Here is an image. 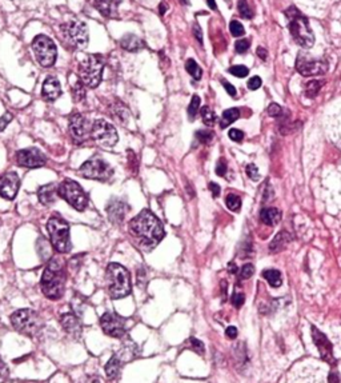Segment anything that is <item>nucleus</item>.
<instances>
[{
    "instance_id": "c03bdc74",
    "label": "nucleus",
    "mask_w": 341,
    "mask_h": 383,
    "mask_svg": "<svg viewBox=\"0 0 341 383\" xmlns=\"http://www.w3.org/2000/svg\"><path fill=\"white\" fill-rule=\"evenodd\" d=\"M191 346H192V348L196 351L198 354H200V355H203L204 354V344L203 342H200L199 339H195L192 338L191 339Z\"/></svg>"
},
{
    "instance_id": "39448f33",
    "label": "nucleus",
    "mask_w": 341,
    "mask_h": 383,
    "mask_svg": "<svg viewBox=\"0 0 341 383\" xmlns=\"http://www.w3.org/2000/svg\"><path fill=\"white\" fill-rule=\"evenodd\" d=\"M11 323L16 331L28 337H35L43 328V319L38 313L31 309L18 310L11 315Z\"/></svg>"
},
{
    "instance_id": "58836bf2",
    "label": "nucleus",
    "mask_w": 341,
    "mask_h": 383,
    "mask_svg": "<svg viewBox=\"0 0 341 383\" xmlns=\"http://www.w3.org/2000/svg\"><path fill=\"white\" fill-rule=\"evenodd\" d=\"M245 171H247V175L251 178L252 180H259L260 179V174H259V170H257V167L255 166V164H248L247 169H245Z\"/></svg>"
},
{
    "instance_id": "49530a36",
    "label": "nucleus",
    "mask_w": 341,
    "mask_h": 383,
    "mask_svg": "<svg viewBox=\"0 0 341 383\" xmlns=\"http://www.w3.org/2000/svg\"><path fill=\"white\" fill-rule=\"evenodd\" d=\"M282 112V109L280 106L277 105V103H272V105L268 107V114L271 115V116H275V118H277V116H280Z\"/></svg>"
},
{
    "instance_id": "13d9d810",
    "label": "nucleus",
    "mask_w": 341,
    "mask_h": 383,
    "mask_svg": "<svg viewBox=\"0 0 341 383\" xmlns=\"http://www.w3.org/2000/svg\"><path fill=\"white\" fill-rule=\"evenodd\" d=\"M207 3L212 10H216V3H215V0H207Z\"/></svg>"
},
{
    "instance_id": "6e6552de",
    "label": "nucleus",
    "mask_w": 341,
    "mask_h": 383,
    "mask_svg": "<svg viewBox=\"0 0 341 383\" xmlns=\"http://www.w3.org/2000/svg\"><path fill=\"white\" fill-rule=\"evenodd\" d=\"M58 194H59L60 198H63L67 203L71 204L78 211H84L87 204H88V199H87L84 190L81 189L80 184L76 183L75 180H63L58 186Z\"/></svg>"
},
{
    "instance_id": "f8f14e48",
    "label": "nucleus",
    "mask_w": 341,
    "mask_h": 383,
    "mask_svg": "<svg viewBox=\"0 0 341 383\" xmlns=\"http://www.w3.org/2000/svg\"><path fill=\"white\" fill-rule=\"evenodd\" d=\"M91 138L101 147H114L118 143L116 128L104 119H98L92 123Z\"/></svg>"
},
{
    "instance_id": "4468645a",
    "label": "nucleus",
    "mask_w": 341,
    "mask_h": 383,
    "mask_svg": "<svg viewBox=\"0 0 341 383\" xmlns=\"http://www.w3.org/2000/svg\"><path fill=\"white\" fill-rule=\"evenodd\" d=\"M92 123L85 116L80 114H75L69 119V132L76 142H84L91 138Z\"/></svg>"
},
{
    "instance_id": "ea45409f",
    "label": "nucleus",
    "mask_w": 341,
    "mask_h": 383,
    "mask_svg": "<svg viewBox=\"0 0 341 383\" xmlns=\"http://www.w3.org/2000/svg\"><path fill=\"white\" fill-rule=\"evenodd\" d=\"M253 273H255V267L252 264H245V266H242L241 271H240V277H241V279H249L253 275Z\"/></svg>"
},
{
    "instance_id": "423d86ee",
    "label": "nucleus",
    "mask_w": 341,
    "mask_h": 383,
    "mask_svg": "<svg viewBox=\"0 0 341 383\" xmlns=\"http://www.w3.org/2000/svg\"><path fill=\"white\" fill-rule=\"evenodd\" d=\"M47 230H48V234H50L51 243L56 251H59L61 254L71 251L72 246H71V240H69V227L65 220L58 218V216H54L48 220Z\"/></svg>"
},
{
    "instance_id": "f03ea898",
    "label": "nucleus",
    "mask_w": 341,
    "mask_h": 383,
    "mask_svg": "<svg viewBox=\"0 0 341 383\" xmlns=\"http://www.w3.org/2000/svg\"><path fill=\"white\" fill-rule=\"evenodd\" d=\"M41 291L47 298L59 299L65 289V273L63 262L58 258L51 259L41 277Z\"/></svg>"
},
{
    "instance_id": "1a4fd4ad",
    "label": "nucleus",
    "mask_w": 341,
    "mask_h": 383,
    "mask_svg": "<svg viewBox=\"0 0 341 383\" xmlns=\"http://www.w3.org/2000/svg\"><path fill=\"white\" fill-rule=\"evenodd\" d=\"M32 50H34L35 58L41 67L54 65L56 56H58V51L51 38L45 35L35 36L34 42H32Z\"/></svg>"
},
{
    "instance_id": "a211bd4d",
    "label": "nucleus",
    "mask_w": 341,
    "mask_h": 383,
    "mask_svg": "<svg viewBox=\"0 0 341 383\" xmlns=\"http://www.w3.org/2000/svg\"><path fill=\"white\" fill-rule=\"evenodd\" d=\"M312 338H313L316 347L319 348L321 359H324L328 363H335L333 348H332V343L329 342V339L326 338L321 331H319L316 327H312Z\"/></svg>"
},
{
    "instance_id": "4d7b16f0",
    "label": "nucleus",
    "mask_w": 341,
    "mask_h": 383,
    "mask_svg": "<svg viewBox=\"0 0 341 383\" xmlns=\"http://www.w3.org/2000/svg\"><path fill=\"white\" fill-rule=\"evenodd\" d=\"M228 271H229L231 274L238 273V267H236V264H233V263L228 264Z\"/></svg>"
},
{
    "instance_id": "4c0bfd02",
    "label": "nucleus",
    "mask_w": 341,
    "mask_h": 383,
    "mask_svg": "<svg viewBox=\"0 0 341 383\" xmlns=\"http://www.w3.org/2000/svg\"><path fill=\"white\" fill-rule=\"evenodd\" d=\"M229 30H231V32H232V35L236 36V38L244 35V27H242V24L240 23V21H236V20L231 21Z\"/></svg>"
},
{
    "instance_id": "f257e3e1",
    "label": "nucleus",
    "mask_w": 341,
    "mask_h": 383,
    "mask_svg": "<svg viewBox=\"0 0 341 383\" xmlns=\"http://www.w3.org/2000/svg\"><path fill=\"white\" fill-rule=\"evenodd\" d=\"M129 231L140 247L147 251L155 249L164 238L163 224L149 210H143L129 222Z\"/></svg>"
},
{
    "instance_id": "37998d69",
    "label": "nucleus",
    "mask_w": 341,
    "mask_h": 383,
    "mask_svg": "<svg viewBox=\"0 0 341 383\" xmlns=\"http://www.w3.org/2000/svg\"><path fill=\"white\" fill-rule=\"evenodd\" d=\"M229 138H231L233 142H241V140L244 139V132L238 128L229 129Z\"/></svg>"
},
{
    "instance_id": "bb28decb",
    "label": "nucleus",
    "mask_w": 341,
    "mask_h": 383,
    "mask_svg": "<svg viewBox=\"0 0 341 383\" xmlns=\"http://www.w3.org/2000/svg\"><path fill=\"white\" fill-rule=\"evenodd\" d=\"M120 367H121V361H120L116 355L109 359V362L105 366V373L108 378H118V375L120 373Z\"/></svg>"
},
{
    "instance_id": "0eeeda50",
    "label": "nucleus",
    "mask_w": 341,
    "mask_h": 383,
    "mask_svg": "<svg viewBox=\"0 0 341 383\" xmlns=\"http://www.w3.org/2000/svg\"><path fill=\"white\" fill-rule=\"evenodd\" d=\"M104 62L101 59V56H99V55H88V56H85L79 64L80 78L83 80V83L91 87V88L98 87L100 80H101Z\"/></svg>"
},
{
    "instance_id": "f704fd0d",
    "label": "nucleus",
    "mask_w": 341,
    "mask_h": 383,
    "mask_svg": "<svg viewBox=\"0 0 341 383\" xmlns=\"http://www.w3.org/2000/svg\"><path fill=\"white\" fill-rule=\"evenodd\" d=\"M238 10L242 18H245V19H251V18H253V11L251 10V7L248 5V3L245 1V0H239Z\"/></svg>"
},
{
    "instance_id": "473e14b6",
    "label": "nucleus",
    "mask_w": 341,
    "mask_h": 383,
    "mask_svg": "<svg viewBox=\"0 0 341 383\" xmlns=\"http://www.w3.org/2000/svg\"><path fill=\"white\" fill-rule=\"evenodd\" d=\"M225 203H227V207L231 211H239L240 207H241V199L239 198L238 195L235 194H229L225 199Z\"/></svg>"
},
{
    "instance_id": "5701e85b",
    "label": "nucleus",
    "mask_w": 341,
    "mask_h": 383,
    "mask_svg": "<svg viewBox=\"0 0 341 383\" xmlns=\"http://www.w3.org/2000/svg\"><path fill=\"white\" fill-rule=\"evenodd\" d=\"M107 211H108L109 220L115 222V223H119L120 220L124 218V214H125V203L121 202V200H112L109 203Z\"/></svg>"
},
{
    "instance_id": "cd10ccee",
    "label": "nucleus",
    "mask_w": 341,
    "mask_h": 383,
    "mask_svg": "<svg viewBox=\"0 0 341 383\" xmlns=\"http://www.w3.org/2000/svg\"><path fill=\"white\" fill-rule=\"evenodd\" d=\"M239 118H240V111H239L238 108L227 109V111L222 112L220 127H221V128H225V127H228L231 123H233L235 120H238Z\"/></svg>"
},
{
    "instance_id": "bf43d9fd",
    "label": "nucleus",
    "mask_w": 341,
    "mask_h": 383,
    "mask_svg": "<svg viewBox=\"0 0 341 383\" xmlns=\"http://www.w3.org/2000/svg\"><path fill=\"white\" fill-rule=\"evenodd\" d=\"M165 12H167V5H164V3H163V4L160 5V14H161V15H164Z\"/></svg>"
},
{
    "instance_id": "9b49d317",
    "label": "nucleus",
    "mask_w": 341,
    "mask_h": 383,
    "mask_svg": "<svg viewBox=\"0 0 341 383\" xmlns=\"http://www.w3.org/2000/svg\"><path fill=\"white\" fill-rule=\"evenodd\" d=\"M79 174L87 179L104 182L112 176L114 170L109 167V164L103 158L94 156V158H89L85 163H83V166L79 169Z\"/></svg>"
},
{
    "instance_id": "2eb2a0df",
    "label": "nucleus",
    "mask_w": 341,
    "mask_h": 383,
    "mask_svg": "<svg viewBox=\"0 0 341 383\" xmlns=\"http://www.w3.org/2000/svg\"><path fill=\"white\" fill-rule=\"evenodd\" d=\"M16 163L21 166V167H27V169H38L45 164V156L44 154L38 149H19L15 155Z\"/></svg>"
},
{
    "instance_id": "7c9ffc66",
    "label": "nucleus",
    "mask_w": 341,
    "mask_h": 383,
    "mask_svg": "<svg viewBox=\"0 0 341 383\" xmlns=\"http://www.w3.org/2000/svg\"><path fill=\"white\" fill-rule=\"evenodd\" d=\"M201 118H203L204 125L208 126V127H212L215 125V122H216V114L208 106H204L203 108H201Z\"/></svg>"
},
{
    "instance_id": "b1692460",
    "label": "nucleus",
    "mask_w": 341,
    "mask_h": 383,
    "mask_svg": "<svg viewBox=\"0 0 341 383\" xmlns=\"http://www.w3.org/2000/svg\"><path fill=\"white\" fill-rule=\"evenodd\" d=\"M120 45L125 51H128V52H138L144 47V42L136 35H134V34H128V35L121 38Z\"/></svg>"
},
{
    "instance_id": "09e8293b",
    "label": "nucleus",
    "mask_w": 341,
    "mask_h": 383,
    "mask_svg": "<svg viewBox=\"0 0 341 383\" xmlns=\"http://www.w3.org/2000/svg\"><path fill=\"white\" fill-rule=\"evenodd\" d=\"M260 85H261V79H260L259 76H253V78H251L249 82H248L249 90H257V88H260Z\"/></svg>"
},
{
    "instance_id": "4be33fe9",
    "label": "nucleus",
    "mask_w": 341,
    "mask_h": 383,
    "mask_svg": "<svg viewBox=\"0 0 341 383\" xmlns=\"http://www.w3.org/2000/svg\"><path fill=\"white\" fill-rule=\"evenodd\" d=\"M61 324L63 327L65 328V331L71 335H75L78 337L81 334V324H80V320L75 315L72 314H64L61 317Z\"/></svg>"
},
{
    "instance_id": "9d476101",
    "label": "nucleus",
    "mask_w": 341,
    "mask_h": 383,
    "mask_svg": "<svg viewBox=\"0 0 341 383\" xmlns=\"http://www.w3.org/2000/svg\"><path fill=\"white\" fill-rule=\"evenodd\" d=\"M65 42L75 48L83 50L88 44V28L83 21H68L60 25Z\"/></svg>"
},
{
    "instance_id": "f3484780",
    "label": "nucleus",
    "mask_w": 341,
    "mask_h": 383,
    "mask_svg": "<svg viewBox=\"0 0 341 383\" xmlns=\"http://www.w3.org/2000/svg\"><path fill=\"white\" fill-rule=\"evenodd\" d=\"M296 68L302 76H317L325 74L328 71V64L326 62L321 60H307L304 58H299Z\"/></svg>"
},
{
    "instance_id": "6e6d98bb",
    "label": "nucleus",
    "mask_w": 341,
    "mask_h": 383,
    "mask_svg": "<svg viewBox=\"0 0 341 383\" xmlns=\"http://www.w3.org/2000/svg\"><path fill=\"white\" fill-rule=\"evenodd\" d=\"M267 54H268L267 50H264V48H261V47H259V48H257V55H259V56H260L262 60L267 59Z\"/></svg>"
},
{
    "instance_id": "c9c22d12",
    "label": "nucleus",
    "mask_w": 341,
    "mask_h": 383,
    "mask_svg": "<svg viewBox=\"0 0 341 383\" xmlns=\"http://www.w3.org/2000/svg\"><path fill=\"white\" fill-rule=\"evenodd\" d=\"M196 138L199 139V142H201L203 145H208L211 143L213 139V132L209 129H200L196 132Z\"/></svg>"
},
{
    "instance_id": "ddd939ff",
    "label": "nucleus",
    "mask_w": 341,
    "mask_h": 383,
    "mask_svg": "<svg viewBox=\"0 0 341 383\" xmlns=\"http://www.w3.org/2000/svg\"><path fill=\"white\" fill-rule=\"evenodd\" d=\"M100 326L103 331L112 338H121L125 334V322L115 313H105L100 318Z\"/></svg>"
},
{
    "instance_id": "603ef678",
    "label": "nucleus",
    "mask_w": 341,
    "mask_h": 383,
    "mask_svg": "<svg viewBox=\"0 0 341 383\" xmlns=\"http://www.w3.org/2000/svg\"><path fill=\"white\" fill-rule=\"evenodd\" d=\"M222 85H224V88L227 90V92L231 95V96H233V98L236 96V88H235V87H233V85H231L229 82H227V80H222Z\"/></svg>"
},
{
    "instance_id": "052dcab7",
    "label": "nucleus",
    "mask_w": 341,
    "mask_h": 383,
    "mask_svg": "<svg viewBox=\"0 0 341 383\" xmlns=\"http://www.w3.org/2000/svg\"><path fill=\"white\" fill-rule=\"evenodd\" d=\"M329 381H331V382H339V378L333 377V375H329Z\"/></svg>"
},
{
    "instance_id": "864d4df0",
    "label": "nucleus",
    "mask_w": 341,
    "mask_h": 383,
    "mask_svg": "<svg viewBox=\"0 0 341 383\" xmlns=\"http://www.w3.org/2000/svg\"><path fill=\"white\" fill-rule=\"evenodd\" d=\"M208 187H209V190L212 191L213 196H215V198H218L219 195H220V186H219V184H216V183H213V182H211Z\"/></svg>"
},
{
    "instance_id": "de8ad7c7",
    "label": "nucleus",
    "mask_w": 341,
    "mask_h": 383,
    "mask_svg": "<svg viewBox=\"0 0 341 383\" xmlns=\"http://www.w3.org/2000/svg\"><path fill=\"white\" fill-rule=\"evenodd\" d=\"M11 120H12V115L10 112H5L3 116H0V131H3L8 126Z\"/></svg>"
},
{
    "instance_id": "20e7f679",
    "label": "nucleus",
    "mask_w": 341,
    "mask_h": 383,
    "mask_svg": "<svg viewBox=\"0 0 341 383\" xmlns=\"http://www.w3.org/2000/svg\"><path fill=\"white\" fill-rule=\"evenodd\" d=\"M285 15L289 20L288 28L291 31L293 39L297 42V44H300L304 48H311L315 43V36L312 34L307 18L302 15L300 11H297L295 7L288 8Z\"/></svg>"
},
{
    "instance_id": "2f4dec72",
    "label": "nucleus",
    "mask_w": 341,
    "mask_h": 383,
    "mask_svg": "<svg viewBox=\"0 0 341 383\" xmlns=\"http://www.w3.org/2000/svg\"><path fill=\"white\" fill-rule=\"evenodd\" d=\"M321 85H322V82L312 80V82H309V83L305 85V95H307L308 98H315V96L319 94V91H320V88H321Z\"/></svg>"
},
{
    "instance_id": "393cba45",
    "label": "nucleus",
    "mask_w": 341,
    "mask_h": 383,
    "mask_svg": "<svg viewBox=\"0 0 341 383\" xmlns=\"http://www.w3.org/2000/svg\"><path fill=\"white\" fill-rule=\"evenodd\" d=\"M291 240H292L291 234H288L287 231H281V233H279V234L275 236V239H273L272 242H271V244H269V250H271L272 253H279V251H281V250L285 249Z\"/></svg>"
},
{
    "instance_id": "a878e982",
    "label": "nucleus",
    "mask_w": 341,
    "mask_h": 383,
    "mask_svg": "<svg viewBox=\"0 0 341 383\" xmlns=\"http://www.w3.org/2000/svg\"><path fill=\"white\" fill-rule=\"evenodd\" d=\"M281 215H280V211L275 207H269V209H264L260 214V219L264 224H268V226H275L277 224V222L280 220Z\"/></svg>"
},
{
    "instance_id": "680f3d73",
    "label": "nucleus",
    "mask_w": 341,
    "mask_h": 383,
    "mask_svg": "<svg viewBox=\"0 0 341 383\" xmlns=\"http://www.w3.org/2000/svg\"><path fill=\"white\" fill-rule=\"evenodd\" d=\"M181 3H183V4H189V1H188V0H181Z\"/></svg>"
},
{
    "instance_id": "5fc2aeb1",
    "label": "nucleus",
    "mask_w": 341,
    "mask_h": 383,
    "mask_svg": "<svg viewBox=\"0 0 341 383\" xmlns=\"http://www.w3.org/2000/svg\"><path fill=\"white\" fill-rule=\"evenodd\" d=\"M225 334H227L228 338L235 339V338H236V337H238V328L233 327V326H229V327L227 328V331H225Z\"/></svg>"
},
{
    "instance_id": "79ce46f5",
    "label": "nucleus",
    "mask_w": 341,
    "mask_h": 383,
    "mask_svg": "<svg viewBox=\"0 0 341 383\" xmlns=\"http://www.w3.org/2000/svg\"><path fill=\"white\" fill-rule=\"evenodd\" d=\"M244 302H245V297H244V294L241 293H235L233 294L232 297V304L235 306V307H241L242 304H244Z\"/></svg>"
},
{
    "instance_id": "a18cd8bd",
    "label": "nucleus",
    "mask_w": 341,
    "mask_h": 383,
    "mask_svg": "<svg viewBox=\"0 0 341 383\" xmlns=\"http://www.w3.org/2000/svg\"><path fill=\"white\" fill-rule=\"evenodd\" d=\"M227 172V162L224 159H219L218 164H216V174L219 176H224Z\"/></svg>"
},
{
    "instance_id": "72a5a7b5",
    "label": "nucleus",
    "mask_w": 341,
    "mask_h": 383,
    "mask_svg": "<svg viewBox=\"0 0 341 383\" xmlns=\"http://www.w3.org/2000/svg\"><path fill=\"white\" fill-rule=\"evenodd\" d=\"M200 108V98L198 95H193L192 100L189 103V107H188V115H189V119L193 120L195 116L198 115V111Z\"/></svg>"
},
{
    "instance_id": "7ed1b4c3",
    "label": "nucleus",
    "mask_w": 341,
    "mask_h": 383,
    "mask_svg": "<svg viewBox=\"0 0 341 383\" xmlns=\"http://www.w3.org/2000/svg\"><path fill=\"white\" fill-rule=\"evenodd\" d=\"M107 287L112 299H121L131 293V275L128 270L119 263L107 267Z\"/></svg>"
},
{
    "instance_id": "8fccbe9b",
    "label": "nucleus",
    "mask_w": 341,
    "mask_h": 383,
    "mask_svg": "<svg viewBox=\"0 0 341 383\" xmlns=\"http://www.w3.org/2000/svg\"><path fill=\"white\" fill-rule=\"evenodd\" d=\"M8 377V368L4 364V362L0 359V382H4Z\"/></svg>"
},
{
    "instance_id": "c85d7f7f",
    "label": "nucleus",
    "mask_w": 341,
    "mask_h": 383,
    "mask_svg": "<svg viewBox=\"0 0 341 383\" xmlns=\"http://www.w3.org/2000/svg\"><path fill=\"white\" fill-rule=\"evenodd\" d=\"M262 277L267 279V282L272 287H280L281 286V274L277 270H265V271H262Z\"/></svg>"
},
{
    "instance_id": "c756f323",
    "label": "nucleus",
    "mask_w": 341,
    "mask_h": 383,
    "mask_svg": "<svg viewBox=\"0 0 341 383\" xmlns=\"http://www.w3.org/2000/svg\"><path fill=\"white\" fill-rule=\"evenodd\" d=\"M185 70L188 71V74L191 75L193 79H196V80L201 79L203 70L200 68V65H199L193 59H188L187 62H185Z\"/></svg>"
},
{
    "instance_id": "a19ab883",
    "label": "nucleus",
    "mask_w": 341,
    "mask_h": 383,
    "mask_svg": "<svg viewBox=\"0 0 341 383\" xmlns=\"http://www.w3.org/2000/svg\"><path fill=\"white\" fill-rule=\"evenodd\" d=\"M248 48H249V40L247 39L239 40V42H236V44H235V50H236V52H239V54H244Z\"/></svg>"
},
{
    "instance_id": "6ab92c4d",
    "label": "nucleus",
    "mask_w": 341,
    "mask_h": 383,
    "mask_svg": "<svg viewBox=\"0 0 341 383\" xmlns=\"http://www.w3.org/2000/svg\"><path fill=\"white\" fill-rule=\"evenodd\" d=\"M61 95V85L58 78L55 76H48L43 83V96L45 99L54 102Z\"/></svg>"
},
{
    "instance_id": "412c9836",
    "label": "nucleus",
    "mask_w": 341,
    "mask_h": 383,
    "mask_svg": "<svg viewBox=\"0 0 341 383\" xmlns=\"http://www.w3.org/2000/svg\"><path fill=\"white\" fill-rule=\"evenodd\" d=\"M38 196H39L40 202L44 204V206H51V204H54L55 202H56V199H58V196H59V194H58V186L54 183H51V184H47V186H43V187H40L39 192H38Z\"/></svg>"
},
{
    "instance_id": "e433bc0d",
    "label": "nucleus",
    "mask_w": 341,
    "mask_h": 383,
    "mask_svg": "<svg viewBox=\"0 0 341 383\" xmlns=\"http://www.w3.org/2000/svg\"><path fill=\"white\" fill-rule=\"evenodd\" d=\"M229 72L235 76H238V78H245L249 74V70L245 65H233L229 68Z\"/></svg>"
},
{
    "instance_id": "aec40b11",
    "label": "nucleus",
    "mask_w": 341,
    "mask_h": 383,
    "mask_svg": "<svg viewBox=\"0 0 341 383\" xmlns=\"http://www.w3.org/2000/svg\"><path fill=\"white\" fill-rule=\"evenodd\" d=\"M120 0H95V7L107 18H118V7Z\"/></svg>"
},
{
    "instance_id": "dca6fc26",
    "label": "nucleus",
    "mask_w": 341,
    "mask_h": 383,
    "mask_svg": "<svg viewBox=\"0 0 341 383\" xmlns=\"http://www.w3.org/2000/svg\"><path fill=\"white\" fill-rule=\"evenodd\" d=\"M20 186L19 176L16 172H7L0 176V196L12 200L18 194Z\"/></svg>"
},
{
    "instance_id": "3c124183",
    "label": "nucleus",
    "mask_w": 341,
    "mask_h": 383,
    "mask_svg": "<svg viewBox=\"0 0 341 383\" xmlns=\"http://www.w3.org/2000/svg\"><path fill=\"white\" fill-rule=\"evenodd\" d=\"M193 35L199 40L200 44H203V32H201V28H200V25L199 24L193 25Z\"/></svg>"
}]
</instances>
